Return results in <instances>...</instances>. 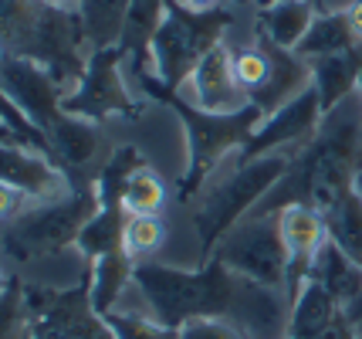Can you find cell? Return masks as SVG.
<instances>
[{
    "label": "cell",
    "instance_id": "obj_1",
    "mask_svg": "<svg viewBox=\"0 0 362 339\" xmlns=\"http://www.w3.org/2000/svg\"><path fill=\"white\" fill-rule=\"evenodd\" d=\"M362 170V88L322 115L312 143L295 153L281 183L271 190L257 210H281L284 204H312L325 210L352 187Z\"/></svg>",
    "mask_w": 362,
    "mask_h": 339
},
{
    "label": "cell",
    "instance_id": "obj_2",
    "mask_svg": "<svg viewBox=\"0 0 362 339\" xmlns=\"http://www.w3.org/2000/svg\"><path fill=\"white\" fill-rule=\"evenodd\" d=\"M240 275L206 258L204 268H173L139 261L132 289L139 292L146 312L170 329H183L189 319H227L237 299Z\"/></svg>",
    "mask_w": 362,
    "mask_h": 339
},
{
    "label": "cell",
    "instance_id": "obj_3",
    "mask_svg": "<svg viewBox=\"0 0 362 339\" xmlns=\"http://www.w3.org/2000/svg\"><path fill=\"white\" fill-rule=\"evenodd\" d=\"M230 28H234L230 7L189 11L176 0H166V11L149 41V68H153V79L163 85L156 92V102H166L173 92H180V85L204 62L206 51L227 41Z\"/></svg>",
    "mask_w": 362,
    "mask_h": 339
},
{
    "label": "cell",
    "instance_id": "obj_4",
    "mask_svg": "<svg viewBox=\"0 0 362 339\" xmlns=\"http://www.w3.org/2000/svg\"><path fill=\"white\" fill-rule=\"evenodd\" d=\"M163 105L176 109L180 119H183V130H187V170H183L180 190H176L183 204L204 194L206 187L221 177V170L227 163H237L244 143L251 139V132L264 119L254 105H244L240 113L230 115L200 113V109L187 105L183 98H176V92Z\"/></svg>",
    "mask_w": 362,
    "mask_h": 339
},
{
    "label": "cell",
    "instance_id": "obj_5",
    "mask_svg": "<svg viewBox=\"0 0 362 339\" xmlns=\"http://www.w3.org/2000/svg\"><path fill=\"white\" fill-rule=\"evenodd\" d=\"M98 210V194L92 183H75L64 197L28 207L7 221L0 231V255L11 265H37L75 248L81 227Z\"/></svg>",
    "mask_w": 362,
    "mask_h": 339
},
{
    "label": "cell",
    "instance_id": "obj_6",
    "mask_svg": "<svg viewBox=\"0 0 362 339\" xmlns=\"http://www.w3.org/2000/svg\"><path fill=\"white\" fill-rule=\"evenodd\" d=\"M291 160L295 153H271L247 163H234V170H227L200 194L193 207V231L206 255H214L217 241L230 227L257 210V204L281 183Z\"/></svg>",
    "mask_w": 362,
    "mask_h": 339
},
{
    "label": "cell",
    "instance_id": "obj_7",
    "mask_svg": "<svg viewBox=\"0 0 362 339\" xmlns=\"http://www.w3.org/2000/svg\"><path fill=\"white\" fill-rule=\"evenodd\" d=\"M126 68H129V54L122 51V45L92 51V58L85 65V75L62 98V109L68 115L98 122V126L109 122V119H139L142 109H146V98L132 92Z\"/></svg>",
    "mask_w": 362,
    "mask_h": 339
},
{
    "label": "cell",
    "instance_id": "obj_8",
    "mask_svg": "<svg viewBox=\"0 0 362 339\" xmlns=\"http://www.w3.org/2000/svg\"><path fill=\"white\" fill-rule=\"evenodd\" d=\"M223 268L244 275L251 282H261L268 289H281L288 282V248L281 238L278 210H254L240 224H234L223 234L214 255Z\"/></svg>",
    "mask_w": 362,
    "mask_h": 339
},
{
    "label": "cell",
    "instance_id": "obj_9",
    "mask_svg": "<svg viewBox=\"0 0 362 339\" xmlns=\"http://www.w3.org/2000/svg\"><path fill=\"white\" fill-rule=\"evenodd\" d=\"M322 102H318L315 85L305 88L298 98H291L281 105L274 115L261 119V126L251 132V139L244 143L237 163L257 160V156H271V153H298L312 143V136L322 126Z\"/></svg>",
    "mask_w": 362,
    "mask_h": 339
},
{
    "label": "cell",
    "instance_id": "obj_10",
    "mask_svg": "<svg viewBox=\"0 0 362 339\" xmlns=\"http://www.w3.org/2000/svg\"><path fill=\"white\" fill-rule=\"evenodd\" d=\"M176 98H183L187 105L200 109V113H214V115H230L240 113L244 105H251L247 92L237 85L230 41H221L214 51H206L204 62L193 68L189 79L180 85Z\"/></svg>",
    "mask_w": 362,
    "mask_h": 339
},
{
    "label": "cell",
    "instance_id": "obj_11",
    "mask_svg": "<svg viewBox=\"0 0 362 339\" xmlns=\"http://www.w3.org/2000/svg\"><path fill=\"white\" fill-rule=\"evenodd\" d=\"M0 88L14 98V105L45 132L64 115L62 109V85L47 75L37 62L17 58V54H0Z\"/></svg>",
    "mask_w": 362,
    "mask_h": 339
},
{
    "label": "cell",
    "instance_id": "obj_12",
    "mask_svg": "<svg viewBox=\"0 0 362 339\" xmlns=\"http://www.w3.org/2000/svg\"><path fill=\"white\" fill-rule=\"evenodd\" d=\"M278 224H281V238H284V248H288L284 295H288V302H295L301 285L312 275L318 251L329 241V227H325V214L315 210L312 204H284L278 210Z\"/></svg>",
    "mask_w": 362,
    "mask_h": 339
},
{
    "label": "cell",
    "instance_id": "obj_13",
    "mask_svg": "<svg viewBox=\"0 0 362 339\" xmlns=\"http://www.w3.org/2000/svg\"><path fill=\"white\" fill-rule=\"evenodd\" d=\"M0 183H11L37 204L64 197L75 187L71 177L47 153L28 143H0Z\"/></svg>",
    "mask_w": 362,
    "mask_h": 339
},
{
    "label": "cell",
    "instance_id": "obj_14",
    "mask_svg": "<svg viewBox=\"0 0 362 339\" xmlns=\"http://www.w3.org/2000/svg\"><path fill=\"white\" fill-rule=\"evenodd\" d=\"M102 146H105V136L98 130V122H88V119H78V115L64 113L47 130V153L71 177V183H78V177L85 183H95L102 163H105L102 160Z\"/></svg>",
    "mask_w": 362,
    "mask_h": 339
},
{
    "label": "cell",
    "instance_id": "obj_15",
    "mask_svg": "<svg viewBox=\"0 0 362 339\" xmlns=\"http://www.w3.org/2000/svg\"><path fill=\"white\" fill-rule=\"evenodd\" d=\"M254 38L268 48L271 68H268L264 85H261L257 92H251V105L268 119V115H274L281 105H288L291 98H298L305 88H312V62H305L298 51L271 45L268 38H261V34H254Z\"/></svg>",
    "mask_w": 362,
    "mask_h": 339
},
{
    "label": "cell",
    "instance_id": "obj_16",
    "mask_svg": "<svg viewBox=\"0 0 362 339\" xmlns=\"http://www.w3.org/2000/svg\"><path fill=\"white\" fill-rule=\"evenodd\" d=\"M318 14H322V0H278L268 7H257L254 31L278 48L295 51Z\"/></svg>",
    "mask_w": 362,
    "mask_h": 339
},
{
    "label": "cell",
    "instance_id": "obj_17",
    "mask_svg": "<svg viewBox=\"0 0 362 339\" xmlns=\"http://www.w3.org/2000/svg\"><path fill=\"white\" fill-rule=\"evenodd\" d=\"M312 85L318 92L322 113H332L339 102H346L352 92H359L362 85V45L342 54L315 58L312 62Z\"/></svg>",
    "mask_w": 362,
    "mask_h": 339
},
{
    "label": "cell",
    "instance_id": "obj_18",
    "mask_svg": "<svg viewBox=\"0 0 362 339\" xmlns=\"http://www.w3.org/2000/svg\"><path fill=\"white\" fill-rule=\"evenodd\" d=\"M346 309L332 299L318 282H305L298 299L291 302V316H288V339H322L332 326L339 323Z\"/></svg>",
    "mask_w": 362,
    "mask_h": 339
},
{
    "label": "cell",
    "instance_id": "obj_19",
    "mask_svg": "<svg viewBox=\"0 0 362 339\" xmlns=\"http://www.w3.org/2000/svg\"><path fill=\"white\" fill-rule=\"evenodd\" d=\"M308 278L318 282L342 309L362 295V265H356L339 244H332V241H325V248L318 251Z\"/></svg>",
    "mask_w": 362,
    "mask_h": 339
},
{
    "label": "cell",
    "instance_id": "obj_20",
    "mask_svg": "<svg viewBox=\"0 0 362 339\" xmlns=\"http://www.w3.org/2000/svg\"><path fill=\"white\" fill-rule=\"evenodd\" d=\"M132 272H136V261L126 251H112L105 258L88 261V295H92V309L98 316L119 306L122 292L132 285Z\"/></svg>",
    "mask_w": 362,
    "mask_h": 339
},
{
    "label": "cell",
    "instance_id": "obj_21",
    "mask_svg": "<svg viewBox=\"0 0 362 339\" xmlns=\"http://www.w3.org/2000/svg\"><path fill=\"white\" fill-rule=\"evenodd\" d=\"M362 41L356 38L352 24H349L346 11H322V14L312 21L308 34L301 38L298 51L305 62H315V58H329V54H342V51L359 48Z\"/></svg>",
    "mask_w": 362,
    "mask_h": 339
},
{
    "label": "cell",
    "instance_id": "obj_22",
    "mask_svg": "<svg viewBox=\"0 0 362 339\" xmlns=\"http://www.w3.org/2000/svg\"><path fill=\"white\" fill-rule=\"evenodd\" d=\"M126 221L129 214L122 210V204H102L92 214V221L81 227L75 251H81L85 261H98L112 255V251H122V234H126Z\"/></svg>",
    "mask_w": 362,
    "mask_h": 339
},
{
    "label": "cell",
    "instance_id": "obj_23",
    "mask_svg": "<svg viewBox=\"0 0 362 339\" xmlns=\"http://www.w3.org/2000/svg\"><path fill=\"white\" fill-rule=\"evenodd\" d=\"M129 7H132V0H78V14L92 51L122 45Z\"/></svg>",
    "mask_w": 362,
    "mask_h": 339
},
{
    "label": "cell",
    "instance_id": "obj_24",
    "mask_svg": "<svg viewBox=\"0 0 362 339\" xmlns=\"http://www.w3.org/2000/svg\"><path fill=\"white\" fill-rule=\"evenodd\" d=\"M325 227L329 241L339 244L356 265H362V197L352 187L325 210Z\"/></svg>",
    "mask_w": 362,
    "mask_h": 339
},
{
    "label": "cell",
    "instance_id": "obj_25",
    "mask_svg": "<svg viewBox=\"0 0 362 339\" xmlns=\"http://www.w3.org/2000/svg\"><path fill=\"white\" fill-rule=\"evenodd\" d=\"M166 197H170L166 194V180L159 177L149 163H142V166L132 170V177L122 187V210L129 217H136V214H159L166 207Z\"/></svg>",
    "mask_w": 362,
    "mask_h": 339
},
{
    "label": "cell",
    "instance_id": "obj_26",
    "mask_svg": "<svg viewBox=\"0 0 362 339\" xmlns=\"http://www.w3.org/2000/svg\"><path fill=\"white\" fill-rule=\"evenodd\" d=\"M41 7L45 0H0V54H14Z\"/></svg>",
    "mask_w": 362,
    "mask_h": 339
},
{
    "label": "cell",
    "instance_id": "obj_27",
    "mask_svg": "<svg viewBox=\"0 0 362 339\" xmlns=\"http://www.w3.org/2000/svg\"><path fill=\"white\" fill-rule=\"evenodd\" d=\"M166 241V224L159 221V214H136L126 221V234H122V251L129 258L136 261H146L153 258L159 248Z\"/></svg>",
    "mask_w": 362,
    "mask_h": 339
},
{
    "label": "cell",
    "instance_id": "obj_28",
    "mask_svg": "<svg viewBox=\"0 0 362 339\" xmlns=\"http://www.w3.org/2000/svg\"><path fill=\"white\" fill-rule=\"evenodd\" d=\"M112 329V339H176L180 329H170L149 312H129V309H112L102 316Z\"/></svg>",
    "mask_w": 362,
    "mask_h": 339
},
{
    "label": "cell",
    "instance_id": "obj_29",
    "mask_svg": "<svg viewBox=\"0 0 362 339\" xmlns=\"http://www.w3.org/2000/svg\"><path fill=\"white\" fill-rule=\"evenodd\" d=\"M268 68H271L268 48L257 38H254L251 45H237L234 48V75H237V85L247 92V102H251V92H257L264 85Z\"/></svg>",
    "mask_w": 362,
    "mask_h": 339
},
{
    "label": "cell",
    "instance_id": "obj_30",
    "mask_svg": "<svg viewBox=\"0 0 362 339\" xmlns=\"http://www.w3.org/2000/svg\"><path fill=\"white\" fill-rule=\"evenodd\" d=\"M28 323V309H24V285L11 278L7 289L0 292V339H21Z\"/></svg>",
    "mask_w": 362,
    "mask_h": 339
},
{
    "label": "cell",
    "instance_id": "obj_31",
    "mask_svg": "<svg viewBox=\"0 0 362 339\" xmlns=\"http://www.w3.org/2000/svg\"><path fill=\"white\" fill-rule=\"evenodd\" d=\"M176 339H247L240 329L227 323V319H189Z\"/></svg>",
    "mask_w": 362,
    "mask_h": 339
},
{
    "label": "cell",
    "instance_id": "obj_32",
    "mask_svg": "<svg viewBox=\"0 0 362 339\" xmlns=\"http://www.w3.org/2000/svg\"><path fill=\"white\" fill-rule=\"evenodd\" d=\"M346 14H349V24H352L356 38L362 41V0H352V4L346 7Z\"/></svg>",
    "mask_w": 362,
    "mask_h": 339
},
{
    "label": "cell",
    "instance_id": "obj_33",
    "mask_svg": "<svg viewBox=\"0 0 362 339\" xmlns=\"http://www.w3.org/2000/svg\"><path fill=\"white\" fill-rule=\"evenodd\" d=\"M176 4H183L189 11H214V7H223V0H176Z\"/></svg>",
    "mask_w": 362,
    "mask_h": 339
},
{
    "label": "cell",
    "instance_id": "obj_34",
    "mask_svg": "<svg viewBox=\"0 0 362 339\" xmlns=\"http://www.w3.org/2000/svg\"><path fill=\"white\" fill-rule=\"evenodd\" d=\"M0 143H24V139H21L11 126H4V122H0Z\"/></svg>",
    "mask_w": 362,
    "mask_h": 339
},
{
    "label": "cell",
    "instance_id": "obj_35",
    "mask_svg": "<svg viewBox=\"0 0 362 339\" xmlns=\"http://www.w3.org/2000/svg\"><path fill=\"white\" fill-rule=\"evenodd\" d=\"M47 4H54V7H78V0H47Z\"/></svg>",
    "mask_w": 362,
    "mask_h": 339
},
{
    "label": "cell",
    "instance_id": "obj_36",
    "mask_svg": "<svg viewBox=\"0 0 362 339\" xmlns=\"http://www.w3.org/2000/svg\"><path fill=\"white\" fill-rule=\"evenodd\" d=\"M352 190H356V194L362 197V170H359V173H356V180H352Z\"/></svg>",
    "mask_w": 362,
    "mask_h": 339
},
{
    "label": "cell",
    "instance_id": "obj_37",
    "mask_svg": "<svg viewBox=\"0 0 362 339\" xmlns=\"http://www.w3.org/2000/svg\"><path fill=\"white\" fill-rule=\"evenodd\" d=\"M7 282H11V278H7V275H4V268H0V292L7 289Z\"/></svg>",
    "mask_w": 362,
    "mask_h": 339
},
{
    "label": "cell",
    "instance_id": "obj_38",
    "mask_svg": "<svg viewBox=\"0 0 362 339\" xmlns=\"http://www.w3.org/2000/svg\"><path fill=\"white\" fill-rule=\"evenodd\" d=\"M257 7H268V4H278V0H254Z\"/></svg>",
    "mask_w": 362,
    "mask_h": 339
},
{
    "label": "cell",
    "instance_id": "obj_39",
    "mask_svg": "<svg viewBox=\"0 0 362 339\" xmlns=\"http://www.w3.org/2000/svg\"><path fill=\"white\" fill-rule=\"evenodd\" d=\"M234 4H251V0H234Z\"/></svg>",
    "mask_w": 362,
    "mask_h": 339
},
{
    "label": "cell",
    "instance_id": "obj_40",
    "mask_svg": "<svg viewBox=\"0 0 362 339\" xmlns=\"http://www.w3.org/2000/svg\"><path fill=\"white\" fill-rule=\"evenodd\" d=\"M0 122H4V119H0ZM4 126H7V122H4Z\"/></svg>",
    "mask_w": 362,
    "mask_h": 339
}]
</instances>
